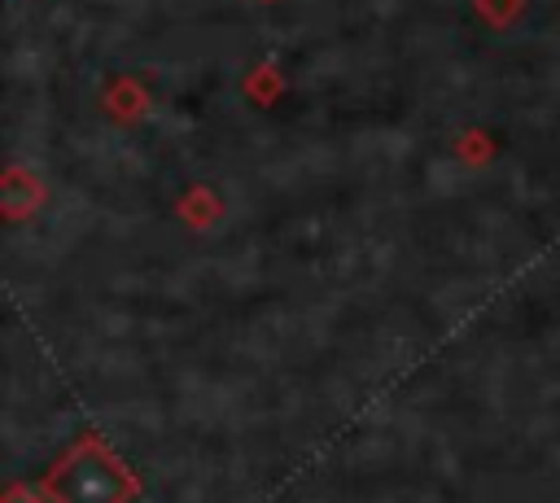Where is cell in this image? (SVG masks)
Returning a JSON list of instances; mask_svg holds the SVG:
<instances>
[{"label":"cell","mask_w":560,"mask_h":503,"mask_svg":"<svg viewBox=\"0 0 560 503\" xmlns=\"http://www.w3.org/2000/svg\"><path fill=\"white\" fill-rule=\"evenodd\" d=\"M52 490L61 494V503H118L127 481H122V472L109 455H101L96 446H79L57 468Z\"/></svg>","instance_id":"obj_1"}]
</instances>
